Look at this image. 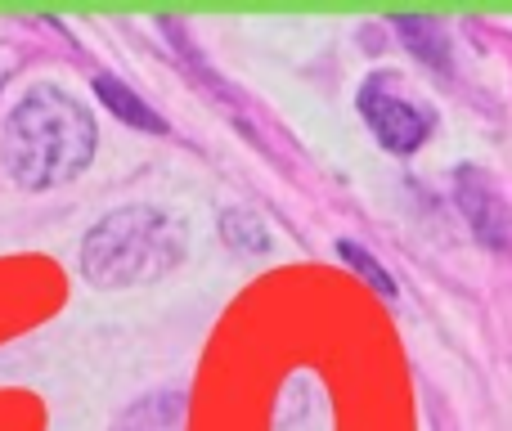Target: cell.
Here are the masks:
<instances>
[{"instance_id": "9", "label": "cell", "mask_w": 512, "mask_h": 431, "mask_svg": "<svg viewBox=\"0 0 512 431\" xmlns=\"http://www.w3.org/2000/svg\"><path fill=\"white\" fill-rule=\"evenodd\" d=\"M221 229H225V238H230V247H239V252H265V247H270L265 229L256 225V216H248V212H225Z\"/></svg>"}, {"instance_id": "1", "label": "cell", "mask_w": 512, "mask_h": 431, "mask_svg": "<svg viewBox=\"0 0 512 431\" xmlns=\"http://www.w3.org/2000/svg\"><path fill=\"white\" fill-rule=\"evenodd\" d=\"M95 117L72 90L41 81L5 117L0 158L18 189H59L77 180L95 158Z\"/></svg>"}, {"instance_id": "6", "label": "cell", "mask_w": 512, "mask_h": 431, "mask_svg": "<svg viewBox=\"0 0 512 431\" xmlns=\"http://www.w3.org/2000/svg\"><path fill=\"white\" fill-rule=\"evenodd\" d=\"M396 32H400V41H405L409 50L427 63V68L450 72V41H445V32H441V23H436V18L405 14V18H396Z\"/></svg>"}, {"instance_id": "7", "label": "cell", "mask_w": 512, "mask_h": 431, "mask_svg": "<svg viewBox=\"0 0 512 431\" xmlns=\"http://www.w3.org/2000/svg\"><path fill=\"white\" fill-rule=\"evenodd\" d=\"M95 95L104 99V104L113 108L126 126H135V131H153V135H167V122H162V117L153 113L140 95H131V90H126L117 77H95Z\"/></svg>"}, {"instance_id": "3", "label": "cell", "mask_w": 512, "mask_h": 431, "mask_svg": "<svg viewBox=\"0 0 512 431\" xmlns=\"http://www.w3.org/2000/svg\"><path fill=\"white\" fill-rule=\"evenodd\" d=\"M360 113L369 122V131L378 135V144L391 153H414L432 135V113L418 99H409L391 81V72H373L360 86Z\"/></svg>"}, {"instance_id": "5", "label": "cell", "mask_w": 512, "mask_h": 431, "mask_svg": "<svg viewBox=\"0 0 512 431\" xmlns=\"http://www.w3.org/2000/svg\"><path fill=\"white\" fill-rule=\"evenodd\" d=\"M180 423H185V400L176 391H158V396L135 400L117 431H180Z\"/></svg>"}, {"instance_id": "8", "label": "cell", "mask_w": 512, "mask_h": 431, "mask_svg": "<svg viewBox=\"0 0 512 431\" xmlns=\"http://www.w3.org/2000/svg\"><path fill=\"white\" fill-rule=\"evenodd\" d=\"M337 256H342V261L351 265V270L360 274V279H369L378 297H387V301L396 297V283H391V274L382 270V265L369 256V247H360V243H355V238H342V243H337Z\"/></svg>"}, {"instance_id": "2", "label": "cell", "mask_w": 512, "mask_h": 431, "mask_svg": "<svg viewBox=\"0 0 512 431\" xmlns=\"http://www.w3.org/2000/svg\"><path fill=\"white\" fill-rule=\"evenodd\" d=\"M189 252V229L162 207L135 203L99 216L81 238V274L104 292L144 288L171 274Z\"/></svg>"}, {"instance_id": "4", "label": "cell", "mask_w": 512, "mask_h": 431, "mask_svg": "<svg viewBox=\"0 0 512 431\" xmlns=\"http://www.w3.org/2000/svg\"><path fill=\"white\" fill-rule=\"evenodd\" d=\"M454 198H459V212L468 216V229L477 234L481 247L512 252V207L481 171H472V167L454 171Z\"/></svg>"}]
</instances>
